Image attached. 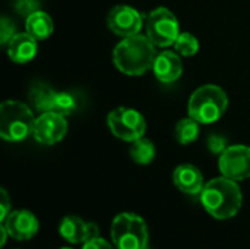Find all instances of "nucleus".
Instances as JSON below:
<instances>
[{"instance_id": "obj_26", "label": "nucleus", "mask_w": 250, "mask_h": 249, "mask_svg": "<svg viewBox=\"0 0 250 249\" xmlns=\"http://www.w3.org/2000/svg\"><path fill=\"white\" fill-rule=\"evenodd\" d=\"M82 249H114L113 245H110L107 241H104L103 238H94V239H89L86 241L83 245H82Z\"/></svg>"}, {"instance_id": "obj_14", "label": "nucleus", "mask_w": 250, "mask_h": 249, "mask_svg": "<svg viewBox=\"0 0 250 249\" xmlns=\"http://www.w3.org/2000/svg\"><path fill=\"white\" fill-rule=\"evenodd\" d=\"M173 182L179 191L188 195H201L205 182L202 172L193 164H180L173 172Z\"/></svg>"}, {"instance_id": "obj_5", "label": "nucleus", "mask_w": 250, "mask_h": 249, "mask_svg": "<svg viewBox=\"0 0 250 249\" xmlns=\"http://www.w3.org/2000/svg\"><path fill=\"white\" fill-rule=\"evenodd\" d=\"M111 241L117 249H145L149 233L145 220L133 213H122L111 223Z\"/></svg>"}, {"instance_id": "obj_20", "label": "nucleus", "mask_w": 250, "mask_h": 249, "mask_svg": "<svg viewBox=\"0 0 250 249\" xmlns=\"http://www.w3.org/2000/svg\"><path fill=\"white\" fill-rule=\"evenodd\" d=\"M155 153H157L155 145L144 136L133 141L130 145V150H129L132 160L141 166H146V164L152 163V160L155 158Z\"/></svg>"}, {"instance_id": "obj_1", "label": "nucleus", "mask_w": 250, "mask_h": 249, "mask_svg": "<svg viewBox=\"0 0 250 249\" xmlns=\"http://www.w3.org/2000/svg\"><path fill=\"white\" fill-rule=\"evenodd\" d=\"M155 45L146 35H132L123 38L113 50V63L125 75L139 76L152 69L157 57Z\"/></svg>"}, {"instance_id": "obj_6", "label": "nucleus", "mask_w": 250, "mask_h": 249, "mask_svg": "<svg viewBox=\"0 0 250 249\" xmlns=\"http://www.w3.org/2000/svg\"><path fill=\"white\" fill-rule=\"evenodd\" d=\"M145 31L148 40L155 47H170L180 35V26L176 15L167 7H157L145 18Z\"/></svg>"}, {"instance_id": "obj_21", "label": "nucleus", "mask_w": 250, "mask_h": 249, "mask_svg": "<svg viewBox=\"0 0 250 249\" xmlns=\"http://www.w3.org/2000/svg\"><path fill=\"white\" fill-rule=\"evenodd\" d=\"M173 45H174L176 53H179L180 56H186V57L195 56L199 51V41L190 32H180L179 38L176 40Z\"/></svg>"}, {"instance_id": "obj_28", "label": "nucleus", "mask_w": 250, "mask_h": 249, "mask_svg": "<svg viewBox=\"0 0 250 249\" xmlns=\"http://www.w3.org/2000/svg\"><path fill=\"white\" fill-rule=\"evenodd\" d=\"M145 249H152V248H151V247H149V245H148V247H146V248H145Z\"/></svg>"}, {"instance_id": "obj_10", "label": "nucleus", "mask_w": 250, "mask_h": 249, "mask_svg": "<svg viewBox=\"0 0 250 249\" xmlns=\"http://www.w3.org/2000/svg\"><path fill=\"white\" fill-rule=\"evenodd\" d=\"M67 132L66 116L56 112L41 113L34 123L32 136L37 142L42 145H54L60 142Z\"/></svg>"}, {"instance_id": "obj_17", "label": "nucleus", "mask_w": 250, "mask_h": 249, "mask_svg": "<svg viewBox=\"0 0 250 249\" xmlns=\"http://www.w3.org/2000/svg\"><path fill=\"white\" fill-rule=\"evenodd\" d=\"M25 31L34 37L37 41L47 40L53 31H54V23L51 16L44 12V10H37L31 13L28 18H25Z\"/></svg>"}, {"instance_id": "obj_15", "label": "nucleus", "mask_w": 250, "mask_h": 249, "mask_svg": "<svg viewBox=\"0 0 250 249\" xmlns=\"http://www.w3.org/2000/svg\"><path fill=\"white\" fill-rule=\"evenodd\" d=\"M37 40L31 37L26 31L15 34L10 41L6 44L7 47V56L13 63H28L37 56Z\"/></svg>"}, {"instance_id": "obj_13", "label": "nucleus", "mask_w": 250, "mask_h": 249, "mask_svg": "<svg viewBox=\"0 0 250 249\" xmlns=\"http://www.w3.org/2000/svg\"><path fill=\"white\" fill-rule=\"evenodd\" d=\"M152 72L163 84H171L177 81L183 73V63L179 53L171 50H163L158 53L152 66Z\"/></svg>"}, {"instance_id": "obj_16", "label": "nucleus", "mask_w": 250, "mask_h": 249, "mask_svg": "<svg viewBox=\"0 0 250 249\" xmlns=\"http://www.w3.org/2000/svg\"><path fill=\"white\" fill-rule=\"evenodd\" d=\"M57 91H54L48 84L45 82H34L28 92L29 106L37 113H47L53 112L54 100H56Z\"/></svg>"}, {"instance_id": "obj_18", "label": "nucleus", "mask_w": 250, "mask_h": 249, "mask_svg": "<svg viewBox=\"0 0 250 249\" xmlns=\"http://www.w3.org/2000/svg\"><path fill=\"white\" fill-rule=\"evenodd\" d=\"M81 104H82V94L73 91H59L56 94L53 112L63 116H70L81 107Z\"/></svg>"}, {"instance_id": "obj_24", "label": "nucleus", "mask_w": 250, "mask_h": 249, "mask_svg": "<svg viewBox=\"0 0 250 249\" xmlns=\"http://www.w3.org/2000/svg\"><path fill=\"white\" fill-rule=\"evenodd\" d=\"M207 145H208V150L214 154H218L221 156L226 150H227V139L221 135H217V134H212L208 136L207 139Z\"/></svg>"}, {"instance_id": "obj_27", "label": "nucleus", "mask_w": 250, "mask_h": 249, "mask_svg": "<svg viewBox=\"0 0 250 249\" xmlns=\"http://www.w3.org/2000/svg\"><path fill=\"white\" fill-rule=\"evenodd\" d=\"M0 232H1V242H0V247H3L4 244H6V239H7V230H6V227L1 225V227H0Z\"/></svg>"}, {"instance_id": "obj_22", "label": "nucleus", "mask_w": 250, "mask_h": 249, "mask_svg": "<svg viewBox=\"0 0 250 249\" xmlns=\"http://www.w3.org/2000/svg\"><path fill=\"white\" fill-rule=\"evenodd\" d=\"M12 4L18 15L25 18L37 10H41V0H12Z\"/></svg>"}, {"instance_id": "obj_8", "label": "nucleus", "mask_w": 250, "mask_h": 249, "mask_svg": "<svg viewBox=\"0 0 250 249\" xmlns=\"http://www.w3.org/2000/svg\"><path fill=\"white\" fill-rule=\"evenodd\" d=\"M218 169L223 176L240 182L250 178V147L230 145L220 156Z\"/></svg>"}, {"instance_id": "obj_2", "label": "nucleus", "mask_w": 250, "mask_h": 249, "mask_svg": "<svg viewBox=\"0 0 250 249\" xmlns=\"http://www.w3.org/2000/svg\"><path fill=\"white\" fill-rule=\"evenodd\" d=\"M199 197L204 208L217 220L233 219L240 211L243 203L240 186L236 181L226 176L207 182Z\"/></svg>"}, {"instance_id": "obj_12", "label": "nucleus", "mask_w": 250, "mask_h": 249, "mask_svg": "<svg viewBox=\"0 0 250 249\" xmlns=\"http://www.w3.org/2000/svg\"><path fill=\"white\" fill-rule=\"evenodd\" d=\"M62 238L70 244H85L89 239L100 236V229L95 223L85 222L78 216H67L59 226Z\"/></svg>"}, {"instance_id": "obj_11", "label": "nucleus", "mask_w": 250, "mask_h": 249, "mask_svg": "<svg viewBox=\"0 0 250 249\" xmlns=\"http://www.w3.org/2000/svg\"><path fill=\"white\" fill-rule=\"evenodd\" d=\"M1 225L6 227L9 236L16 241L32 239L40 229L38 219L35 217L34 213H31L28 210L10 211V214L6 217V220Z\"/></svg>"}, {"instance_id": "obj_19", "label": "nucleus", "mask_w": 250, "mask_h": 249, "mask_svg": "<svg viewBox=\"0 0 250 249\" xmlns=\"http://www.w3.org/2000/svg\"><path fill=\"white\" fill-rule=\"evenodd\" d=\"M199 125L201 123L190 116L180 119L174 128V136L177 142H180L182 145H189L195 142L199 136V131H201Z\"/></svg>"}, {"instance_id": "obj_29", "label": "nucleus", "mask_w": 250, "mask_h": 249, "mask_svg": "<svg viewBox=\"0 0 250 249\" xmlns=\"http://www.w3.org/2000/svg\"><path fill=\"white\" fill-rule=\"evenodd\" d=\"M62 249H70V248H62Z\"/></svg>"}, {"instance_id": "obj_3", "label": "nucleus", "mask_w": 250, "mask_h": 249, "mask_svg": "<svg viewBox=\"0 0 250 249\" xmlns=\"http://www.w3.org/2000/svg\"><path fill=\"white\" fill-rule=\"evenodd\" d=\"M229 107L226 91L214 84H207L196 88L188 103L189 116L201 125H211L220 120Z\"/></svg>"}, {"instance_id": "obj_4", "label": "nucleus", "mask_w": 250, "mask_h": 249, "mask_svg": "<svg viewBox=\"0 0 250 249\" xmlns=\"http://www.w3.org/2000/svg\"><path fill=\"white\" fill-rule=\"evenodd\" d=\"M34 110L16 100L3 101L0 106V136L9 142H19L32 135Z\"/></svg>"}, {"instance_id": "obj_9", "label": "nucleus", "mask_w": 250, "mask_h": 249, "mask_svg": "<svg viewBox=\"0 0 250 249\" xmlns=\"http://www.w3.org/2000/svg\"><path fill=\"white\" fill-rule=\"evenodd\" d=\"M145 16L132 6L117 4L107 15V26L116 35L126 38L141 32Z\"/></svg>"}, {"instance_id": "obj_25", "label": "nucleus", "mask_w": 250, "mask_h": 249, "mask_svg": "<svg viewBox=\"0 0 250 249\" xmlns=\"http://www.w3.org/2000/svg\"><path fill=\"white\" fill-rule=\"evenodd\" d=\"M12 208V201L9 198V194L6 192V189H0V222L3 223L6 220V217L10 214Z\"/></svg>"}, {"instance_id": "obj_23", "label": "nucleus", "mask_w": 250, "mask_h": 249, "mask_svg": "<svg viewBox=\"0 0 250 249\" xmlns=\"http://www.w3.org/2000/svg\"><path fill=\"white\" fill-rule=\"evenodd\" d=\"M15 34H18L15 22L12 19H9L7 16H3L0 19V43L3 45H6Z\"/></svg>"}, {"instance_id": "obj_7", "label": "nucleus", "mask_w": 250, "mask_h": 249, "mask_svg": "<svg viewBox=\"0 0 250 249\" xmlns=\"http://www.w3.org/2000/svg\"><path fill=\"white\" fill-rule=\"evenodd\" d=\"M107 125L111 134L126 142H133L145 135V117L135 109L117 107L107 116Z\"/></svg>"}]
</instances>
